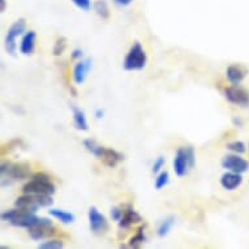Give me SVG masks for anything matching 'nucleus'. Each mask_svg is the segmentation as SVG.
Here are the masks:
<instances>
[{"label":"nucleus","instance_id":"nucleus-6","mask_svg":"<svg viewBox=\"0 0 249 249\" xmlns=\"http://www.w3.org/2000/svg\"><path fill=\"white\" fill-rule=\"evenodd\" d=\"M53 204L50 195H37V193H24L15 201V206L25 209L29 212L37 213L39 208H50Z\"/></svg>","mask_w":249,"mask_h":249},{"label":"nucleus","instance_id":"nucleus-13","mask_svg":"<svg viewBox=\"0 0 249 249\" xmlns=\"http://www.w3.org/2000/svg\"><path fill=\"white\" fill-rule=\"evenodd\" d=\"M93 67V60L90 57H86V59H82V60L77 61L73 67V73H72V77H73V81L77 84V85H81L84 84L89 74L90 70Z\"/></svg>","mask_w":249,"mask_h":249},{"label":"nucleus","instance_id":"nucleus-11","mask_svg":"<svg viewBox=\"0 0 249 249\" xmlns=\"http://www.w3.org/2000/svg\"><path fill=\"white\" fill-rule=\"evenodd\" d=\"M88 219H89V227L91 232L95 235H102L108 230V222L106 216L99 212L98 208L91 206L88 212Z\"/></svg>","mask_w":249,"mask_h":249},{"label":"nucleus","instance_id":"nucleus-1","mask_svg":"<svg viewBox=\"0 0 249 249\" xmlns=\"http://www.w3.org/2000/svg\"><path fill=\"white\" fill-rule=\"evenodd\" d=\"M1 221L7 222L9 225L15 227H21V229H32L34 226H38L47 221V218L36 215V213L29 212L25 209L16 208L9 209L1 213Z\"/></svg>","mask_w":249,"mask_h":249},{"label":"nucleus","instance_id":"nucleus-16","mask_svg":"<svg viewBox=\"0 0 249 249\" xmlns=\"http://www.w3.org/2000/svg\"><path fill=\"white\" fill-rule=\"evenodd\" d=\"M141 221H142V218H141L139 213L136 212L135 209L132 208V206H125V208H123V216L118 223L120 229L128 230L131 226L140 223Z\"/></svg>","mask_w":249,"mask_h":249},{"label":"nucleus","instance_id":"nucleus-26","mask_svg":"<svg viewBox=\"0 0 249 249\" xmlns=\"http://www.w3.org/2000/svg\"><path fill=\"white\" fill-rule=\"evenodd\" d=\"M64 247V243L61 240H55V239H51V240H46L43 243L38 245V248L41 249H60Z\"/></svg>","mask_w":249,"mask_h":249},{"label":"nucleus","instance_id":"nucleus-22","mask_svg":"<svg viewBox=\"0 0 249 249\" xmlns=\"http://www.w3.org/2000/svg\"><path fill=\"white\" fill-rule=\"evenodd\" d=\"M170 183V174L167 171H160L157 174V178L154 179V188L157 191L163 189L167 184Z\"/></svg>","mask_w":249,"mask_h":249},{"label":"nucleus","instance_id":"nucleus-21","mask_svg":"<svg viewBox=\"0 0 249 249\" xmlns=\"http://www.w3.org/2000/svg\"><path fill=\"white\" fill-rule=\"evenodd\" d=\"M93 9H94V12L97 13L102 20H107L111 15L110 7L107 4L106 0H95L94 3H93Z\"/></svg>","mask_w":249,"mask_h":249},{"label":"nucleus","instance_id":"nucleus-28","mask_svg":"<svg viewBox=\"0 0 249 249\" xmlns=\"http://www.w3.org/2000/svg\"><path fill=\"white\" fill-rule=\"evenodd\" d=\"M72 3H73L78 9H81V11H90L93 4H91V0H72Z\"/></svg>","mask_w":249,"mask_h":249},{"label":"nucleus","instance_id":"nucleus-4","mask_svg":"<svg viewBox=\"0 0 249 249\" xmlns=\"http://www.w3.org/2000/svg\"><path fill=\"white\" fill-rule=\"evenodd\" d=\"M56 191L51 176L46 172H36L22 187L24 193H37V195H53Z\"/></svg>","mask_w":249,"mask_h":249},{"label":"nucleus","instance_id":"nucleus-3","mask_svg":"<svg viewBox=\"0 0 249 249\" xmlns=\"http://www.w3.org/2000/svg\"><path fill=\"white\" fill-rule=\"evenodd\" d=\"M0 174H1V185L3 187L11 185L15 181H21V180H26L32 178L30 166L28 163L5 162L0 167Z\"/></svg>","mask_w":249,"mask_h":249},{"label":"nucleus","instance_id":"nucleus-34","mask_svg":"<svg viewBox=\"0 0 249 249\" xmlns=\"http://www.w3.org/2000/svg\"><path fill=\"white\" fill-rule=\"evenodd\" d=\"M233 124H235V125H239V127H243V120L239 118H233Z\"/></svg>","mask_w":249,"mask_h":249},{"label":"nucleus","instance_id":"nucleus-18","mask_svg":"<svg viewBox=\"0 0 249 249\" xmlns=\"http://www.w3.org/2000/svg\"><path fill=\"white\" fill-rule=\"evenodd\" d=\"M71 110H72V115H73L74 128L81 132L88 131L89 129V124H88V120H86L85 112L80 107L76 106V105H71Z\"/></svg>","mask_w":249,"mask_h":249},{"label":"nucleus","instance_id":"nucleus-23","mask_svg":"<svg viewBox=\"0 0 249 249\" xmlns=\"http://www.w3.org/2000/svg\"><path fill=\"white\" fill-rule=\"evenodd\" d=\"M143 243H146V236H145V233H143V227H141V229L137 230V232H136L135 236L131 239V241H129V247H132V248H139V247H141Z\"/></svg>","mask_w":249,"mask_h":249},{"label":"nucleus","instance_id":"nucleus-19","mask_svg":"<svg viewBox=\"0 0 249 249\" xmlns=\"http://www.w3.org/2000/svg\"><path fill=\"white\" fill-rule=\"evenodd\" d=\"M49 214L53 218H55L56 221H59L63 225H70V223H73L76 216L72 213L67 212V210H63V209H50Z\"/></svg>","mask_w":249,"mask_h":249},{"label":"nucleus","instance_id":"nucleus-9","mask_svg":"<svg viewBox=\"0 0 249 249\" xmlns=\"http://www.w3.org/2000/svg\"><path fill=\"white\" fill-rule=\"evenodd\" d=\"M226 101L235 106L248 108L249 107V91L240 85H231L225 88L223 90Z\"/></svg>","mask_w":249,"mask_h":249},{"label":"nucleus","instance_id":"nucleus-24","mask_svg":"<svg viewBox=\"0 0 249 249\" xmlns=\"http://www.w3.org/2000/svg\"><path fill=\"white\" fill-rule=\"evenodd\" d=\"M227 150H230L231 153H236V154H243L247 150V146H245V143L240 140H235L232 142L227 143Z\"/></svg>","mask_w":249,"mask_h":249},{"label":"nucleus","instance_id":"nucleus-12","mask_svg":"<svg viewBox=\"0 0 249 249\" xmlns=\"http://www.w3.org/2000/svg\"><path fill=\"white\" fill-rule=\"evenodd\" d=\"M56 227L53 226V223L50 221V219H47V221L41 223V225L34 226V227L28 230L30 239H33V240L36 241L43 240V239L53 236V235L56 233Z\"/></svg>","mask_w":249,"mask_h":249},{"label":"nucleus","instance_id":"nucleus-32","mask_svg":"<svg viewBox=\"0 0 249 249\" xmlns=\"http://www.w3.org/2000/svg\"><path fill=\"white\" fill-rule=\"evenodd\" d=\"M103 115H105V111L101 110V108H98V110L95 111V118L97 119H102Z\"/></svg>","mask_w":249,"mask_h":249},{"label":"nucleus","instance_id":"nucleus-30","mask_svg":"<svg viewBox=\"0 0 249 249\" xmlns=\"http://www.w3.org/2000/svg\"><path fill=\"white\" fill-rule=\"evenodd\" d=\"M114 4L119 5V7H128L133 3V0H112Z\"/></svg>","mask_w":249,"mask_h":249},{"label":"nucleus","instance_id":"nucleus-31","mask_svg":"<svg viewBox=\"0 0 249 249\" xmlns=\"http://www.w3.org/2000/svg\"><path fill=\"white\" fill-rule=\"evenodd\" d=\"M82 56V50L81 49H74L73 51H72V55H71V57L72 59H81Z\"/></svg>","mask_w":249,"mask_h":249},{"label":"nucleus","instance_id":"nucleus-15","mask_svg":"<svg viewBox=\"0 0 249 249\" xmlns=\"http://www.w3.org/2000/svg\"><path fill=\"white\" fill-rule=\"evenodd\" d=\"M243 174L232 171H226L223 175L221 176V187L226 191H235L243 184Z\"/></svg>","mask_w":249,"mask_h":249},{"label":"nucleus","instance_id":"nucleus-8","mask_svg":"<svg viewBox=\"0 0 249 249\" xmlns=\"http://www.w3.org/2000/svg\"><path fill=\"white\" fill-rule=\"evenodd\" d=\"M25 29H26V22H25V20L24 18H18V20L15 21V22L9 26L8 30H7L4 38V47L5 51H7L9 55H12V56L16 55V41L20 36H24Z\"/></svg>","mask_w":249,"mask_h":249},{"label":"nucleus","instance_id":"nucleus-25","mask_svg":"<svg viewBox=\"0 0 249 249\" xmlns=\"http://www.w3.org/2000/svg\"><path fill=\"white\" fill-rule=\"evenodd\" d=\"M67 49V39L64 37L57 38L56 42H55V45H53V53L55 56H60L64 53Z\"/></svg>","mask_w":249,"mask_h":249},{"label":"nucleus","instance_id":"nucleus-27","mask_svg":"<svg viewBox=\"0 0 249 249\" xmlns=\"http://www.w3.org/2000/svg\"><path fill=\"white\" fill-rule=\"evenodd\" d=\"M164 164H166V158L162 157V155L157 157L154 160V162H153V166H151V171H153V174H158V172L162 171L164 167Z\"/></svg>","mask_w":249,"mask_h":249},{"label":"nucleus","instance_id":"nucleus-14","mask_svg":"<svg viewBox=\"0 0 249 249\" xmlns=\"http://www.w3.org/2000/svg\"><path fill=\"white\" fill-rule=\"evenodd\" d=\"M248 74V70L240 64H231L226 70V78L232 85H240Z\"/></svg>","mask_w":249,"mask_h":249},{"label":"nucleus","instance_id":"nucleus-20","mask_svg":"<svg viewBox=\"0 0 249 249\" xmlns=\"http://www.w3.org/2000/svg\"><path fill=\"white\" fill-rule=\"evenodd\" d=\"M175 225V218L174 216H167V218H164L163 221H160V223L157 227V235L160 237H164L167 236L170 231L172 230Z\"/></svg>","mask_w":249,"mask_h":249},{"label":"nucleus","instance_id":"nucleus-35","mask_svg":"<svg viewBox=\"0 0 249 249\" xmlns=\"http://www.w3.org/2000/svg\"><path fill=\"white\" fill-rule=\"evenodd\" d=\"M248 150H249V147H248Z\"/></svg>","mask_w":249,"mask_h":249},{"label":"nucleus","instance_id":"nucleus-5","mask_svg":"<svg viewBox=\"0 0 249 249\" xmlns=\"http://www.w3.org/2000/svg\"><path fill=\"white\" fill-rule=\"evenodd\" d=\"M196 163V154L192 146L179 147L175 153L172 166H174V172L176 176L183 178L192 170Z\"/></svg>","mask_w":249,"mask_h":249},{"label":"nucleus","instance_id":"nucleus-7","mask_svg":"<svg viewBox=\"0 0 249 249\" xmlns=\"http://www.w3.org/2000/svg\"><path fill=\"white\" fill-rule=\"evenodd\" d=\"M147 55L140 42H135L128 50L127 55L123 61V67L125 71H141L146 67Z\"/></svg>","mask_w":249,"mask_h":249},{"label":"nucleus","instance_id":"nucleus-29","mask_svg":"<svg viewBox=\"0 0 249 249\" xmlns=\"http://www.w3.org/2000/svg\"><path fill=\"white\" fill-rule=\"evenodd\" d=\"M111 219L115 222H119L123 216V208H112L110 212Z\"/></svg>","mask_w":249,"mask_h":249},{"label":"nucleus","instance_id":"nucleus-17","mask_svg":"<svg viewBox=\"0 0 249 249\" xmlns=\"http://www.w3.org/2000/svg\"><path fill=\"white\" fill-rule=\"evenodd\" d=\"M36 39H37V34L33 30L25 32L22 38H21L20 43V53L25 56H29L34 53L36 50Z\"/></svg>","mask_w":249,"mask_h":249},{"label":"nucleus","instance_id":"nucleus-33","mask_svg":"<svg viewBox=\"0 0 249 249\" xmlns=\"http://www.w3.org/2000/svg\"><path fill=\"white\" fill-rule=\"evenodd\" d=\"M5 7H7V1L5 0H0V11L1 12H4Z\"/></svg>","mask_w":249,"mask_h":249},{"label":"nucleus","instance_id":"nucleus-2","mask_svg":"<svg viewBox=\"0 0 249 249\" xmlns=\"http://www.w3.org/2000/svg\"><path fill=\"white\" fill-rule=\"evenodd\" d=\"M84 147L86 150L91 153V154L97 157L101 162H102L105 166L110 168L116 167L120 162L124 160V155L122 153H119L115 149H111V147H105L101 146L95 140L93 139H86L84 140Z\"/></svg>","mask_w":249,"mask_h":249},{"label":"nucleus","instance_id":"nucleus-10","mask_svg":"<svg viewBox=\"0 0 249 249\" xmlns=\"http://www.w3.org/2000/svg\"><path fill=\"white\" fill-rule=\"evenodd\" d=\"M221 166L226 171L239 172V174H244L249 170L248 160H245L243 157H240V154L236 153L225 155L221 160Z\"/></svg>","mask_w":249,"mask_h":249}]
</instances>
